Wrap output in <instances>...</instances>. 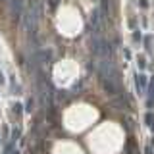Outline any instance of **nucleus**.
Returning a JSON list of instances; mask_svg holds the SVG:
<instances>
[{
	"label": "nucleus",
	"instance_id": "f257e3e1",
	"mask_svg": "<svg viewBox=\"0 0 154 154\" xmlns=\"http://www.w3.org/2000/svg\"><path fill=\"white\" fill-rule=\"evenodd\" d=\"M96 71L100 75V81L108 79V81H120L118 79V70L112 58H96Z\"/></svg>",
	"mask_w": 154,
	"mask_h": 154
},
{
	"label": "nucleus",
	"instance_id": "f03ea898",
	"mask_svg": "<svg viewBox=\"0 0 154 154\" xmlns=\"http://www.w3.org/2000/svg\"><path fill=\"white\" fill-rule=\"evenodd\" d=\"M104 10L102 8H95L93 12H91V35L93 37H102L104 35Z\"/></svg>",
	"mask_w": 154,
	"mask_h": 154
},
{
	"label": "nucleus",
	"instance_id": "7ed1b4c3",
	"mask_svg": "<svg viewBox=\"0 0 154 154\" xmlns=\"http://www.w3.org/2000/svg\"><path fill=\"white\" fill-rule=\"evenodd\" d=\"M93 52L96 58H112V46L104 37H93Z\"/></svg>",
	"mask_w": 154,
	"mask_h": 154
},
{
	"label": "nucleus",
	"instance_id": "20e7f679",
	"mask_svg": "<svg viewBox=\"0 0 154 154\" xmlns=\"http://www.w3.org/2000/svg\"><path fill=\"white\" fill-rule=\"evenodd\" d=\"M8 2V8H10V14H12L14 19H21V16H23V0H6Z\"/></svg>",
	"mask_w": 154,
	"mask_h": 154
},
{
	"label": "nucleus",
	"instance_id": "39448f33",
	"mask_svg": "<svg viewBox=\"0 0 154 154\" xmlns=\"http://www.w3.org/2000/svg\"><path fill=\"white\" fill-rule=\"evenodd\" d=\"M102 89L106 91V95L118 96L120 95V81H108V79H104L102 81Z\"/></svg>",
	"mask_w": 154,
	"mask_h": 154
},
{
	"label": "nucleus",
	"instance_id": "423d86ee",
	"mask_svg": "<svg viewBox=\"0 0 154 154\" xmlns=\"http://www.w3.org/2000/svg\"><path fill=\"white\" fill-rule=\"evenodd\" d=\"M135 87H137V91L141 93V95H145V91H147L148 87V79L145 73H137L135 75Z\"/></svg>",
	"mask_w": 154,
	"mask_h": 154
},
{
	"label": "nucleus",
	"instance_id": "0eeeda50",
	"mask_svg": "<svg viewBox=\"0 0 154 154\" xmlns=\"http://www.w3.org/2000/svg\"><path fill=\"white\" fill-rule=\"evenodd\" d=\"M137 64L141 66V70H145V66H147V60H145V56H139V58H137Z\"/></svg>",
	"mask_w": 154,
	"mask_h": 154
},
{
	"label": "nucleus",
	"instance_id": "6e6552de",
	"mask_svg": "<svg viewBox=\"0 0 154 154\" xmlns=\"http://www.w3.org/2000/svg\"><path fill=\"white\" fill-rule=\"evenodd\" d=\"M133 41H135V43H141V33H139V29H135V33H133Z\"/></svg>",
	"mask_w": 154,
	"mask_h": 154
},
{
	"label": "nucleus",
	"instance_id": "1a4fd4ad",
	"mask_svg": "<svg viewBox=\"0 0 154 154\" xmlns=\"http://www.w3.org/2000/svg\"><path fill=\"white\" fill-rule=\"evenodd\" d=\"M145 46H147V50H148V52L152 50V46H150V37H145Z\"/></svg>",
	"mask_w": 154,
	"mask_h": 154
},
{
	"label": "nucleus",
	"instance_id": "9d476101",
	"mask_svg": "<svg viewBox=\"0 0 154 154\" xmlns=\"http://www.w3.org/2000/svg\"><path fill=\"white\" fill-rule=\"evenodd\" d=\"M21 108H23L21 104H16V106H14V112H16V114H21Z\"/></svg>",
	"mask_w": 154,
	"mask_h": 154
},
{
	"label": "nucleus",
	"instance_id": "9b49d317",
	"mask_svg": "<svg viewBox=\"0 0 154 154\" xmlns=\"http://www.w3.org/2000/svg\"><path fill=\"white\" fill-rule=\"evenodd\" d=\"M6 83V79H4V73H2V70H0V85Z\"/></svg>",
	"mask_w": 154,
	"mask_h": 154
},
{
	"label": "nucleus",
	"instance_id": "f8f14e48",
	"mask_svg": "<svg viewBox=\"0 0 154 154\" xmlns=\"http://www.w3.org/2000/svg\"><path fill=\"white\" fill-rule=\"evenodd\" d=\"M147 123H150V125H152V114H147Z\"/></svg>",
	"mask_w": 154,
	"mask_h": 154
},
{
	"label": "nucleus",
	"instance_id": "ddd939ff",
	"mask_svg": "<svg viewBox=\"0 0 154 154\" xmlns=\"http://www.w3.org/2000/svg\"><path fill=\"white\" fill-rule=\"evenodd\" d=\"M56 4H58V0H50V6H52V8L56 6Z\"/></svg>",
	"mask_w": 154,
	"mask_h": 154
},
{
	"label": "nucleus",
	"instance_id": "4468645a",
	"mask_svg": "<svg viewBox=\"0 0 154 154\" xmlns=\"http://www.w3.org/2000/svg\"><path fill=\"white\" fill-rule=\"evenodd\" d=\"M147 154H152V147H147Z\"/></svg>",
	"mask_w": 154,
	"mask_h": 154
},
{
	"label": "nucleus",
	"instance_id": "2eb2a0df",
	"mask_svg": "<svg viewBox=\"0 0 154 154\" xmlns=\"http://www.w3.org/2000/svg\"><path fill=\"white\" fill-rule=\"evenodd\" d=\"M152 131H154V123H152Z\"/></svg>",
	"mask_w": 154,
	"mask_h": 154
}]
</instances>
